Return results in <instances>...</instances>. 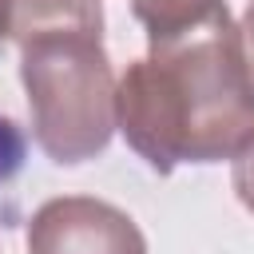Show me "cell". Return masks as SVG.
I'll use <instances>...</instances> for the list:
<instances>
[{
    "mask_svg": "<svg viewBox=\"0 0 254 254\" xmlns=\"http://www.w3.org/2000/svg\"><path fill=\"white\" fill-rule=\"evenodd\" d=\"M20 83L40 151L79 167L115 135V71L103 36H44L20 48Z\"/></svg>",
    "mask_w": 254,
    "mask_h": 254,
    "instance_id": "2",
    "label": "cell"
},
{
    "mask_svg": "<svg viewBox=\"0 0 254 254\" xmlns=\"http://www.w3.org/2000/svg\"><path fill=\"white\" fill-rule=\"evenodd\" d=\"M230 163H234V167H230V187H234L238 202L254 214V135L238 147V155H234Z\"/></svg>",
    "mask_w": 254,
    "mask_h": 254,
    "instance_id": "7",
    "label": "cell"
},
{
    "mask_svg": "<svg viewBox=\"0 0 254 254\" xmlns=\"http://www.w3.org/2000/svg\"><path fill=\"white\" fill-rule=\"evenodd\" d=\"M4 40H8V36H4V16H0V44H4Z\"/></svg>",
    "mask_w": 254,
    "mask_h": 254,
    "instance_id": "9",
    "label": "cell"
},
{
    "mask_svg": "<svg viewBox=\"0 0 254 254\" xmlns=\"http://www.w3.org/2000/svg\"><path fill=\"white\" fill-rule=\"evenodd\" d=\"M28 254H147L139 222L107 198L60 194L32 210Z\"/></svg>",
    "mask_w": 254,
    "mask_h": 254,
    "instance_id": "3",
    "label": "cell"
},
{
    "mask_svg": "<svg viewBox=\"0 0 254 254\" xmlns=\"http://www.w3.org/2000/svg\"><path fill=\"white\" fill-rule=\"evenodd\" d=\"M0 16L20 48L44 36H103V0H0Z\"/></svg>",
    "mask_w": 254,
    "mask_h": 254,
    "instance_id": "4",
    "label": "cell"
},
{
    "mask_svg": "<svg viewBox=\"0 0 254 254\" xmlns=\"http://www.w3.org/2000/svg\"><path fill=\"white\" fill-rule=\"evenodd\" d=\"M238 36H242V52H246V64H250V71H254V0H250V4H246V12H242Z\"/></svg>",
    "mask_w": 254,
    "mask_h": 254,
    "instance_id": "8",
    "label": "cell"
},
{
    "mask_svg": "<svg viewBox=\"0 0 254 254\" xmlns=\"http://www.w3.org/2000/svg\"><path fill=\"white\" fill-rule=\"evenodd\" d=\"M24 155H28V139H24L20 123L12 115H0V187L20 175Z\"/></svg>",
    "mask_w": 254,
    "mask_h": 254,
    "instance_id": "6",
    "label": "cell"
},
{
    "mask_svg": "<svg viewBox=\"0 0 254 254\" xmlns=\"http://www.w3.org/2000/svg\"><path fill=\"white\" fill-rule=\"evenodd\" d=\"M115 131L155 175L238 155L254 135V71L230 12L127 64L115 79Z\"/></svg>",
    "mask_w": 254,
    "mask_h": 254,
    "instance_id": "1",
    "label": "cell"
},
{
    "mask_svg": "<svg viewBox=\"0 0 254 254\" xmlns=\"http://www.w3.org/2000/svg\"><path fill=\"white\" fill-rule=\"evenodd\" d=\"M131 12L143 24L147 44H163L222 16L226 0H131Z\"/></svg>",
    "mask_w": 254,
    "mask_h": 254,
    "instance_id": "5",
    "label": "cell"
}]
</instances>
